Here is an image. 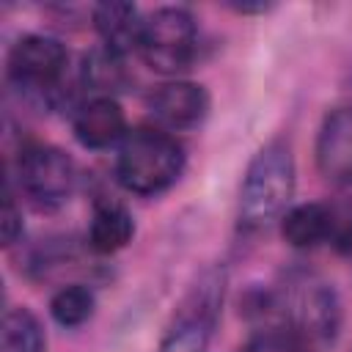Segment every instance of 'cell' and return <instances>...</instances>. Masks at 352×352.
Segmentation results:
<instances>
[{
	"instance_id": "obj_1",
	"label": "cell",
	"mask_w": 352,
	"mask_h": 352,
	"mask_svg": "<svg viewBox=\"0 0 352 352\" xmlns=\"http://www.w3.org/2000/svg\"><path fill=\"white\" fill-rule=\"evenodd\" d=\"M297 187V168L289 143L272 140L250 160L239 190V226L245 231H261L289 212Z\"/></svg>"
},
{
	"instance_id": "obj_2",
	"label": "cell",
	"mask_w": 352,
	"mask_h": 352,
	"mask_svg": "<svg viewBox=\"0 0 352 352\" xmlns=\"http://www.w3.org/2000/svg\"><path fill=\"white\" fill-rule=\"evenodd\" d=\"M184 146L165 129H135L116 157V182L135 195H160L184 170Z\"/></svg>"
},
{
	"instance_id": "obj_3",
	"label": "cell",
	"mask_w": 352,
	"mask_h": 352,
	"mask_svg": "<svg viewBox=\"0 0 352 352\" xmlns=\"http://www.w3.org/2000/svg\"><path fill=\"white\" fill-rule=\"evenodd\" d=\"M226 292V272L206 270L176 308L173 324L160 341L157 352H209V341L220 316Z\"/></svg>"
},
{
	"instance_id": "obj_4",
	"label": "cell",
	"mask_w": 352,
	"mask_h": 352,
	"mask_svg": "<svg viewBox=\"0 0 352 352\" xmlns=\"http://www.w3.org/2000/svg\"><path fill=\"white\" fill-rule=\"evenodd\" d=\"M198 50V28L187 8L162 6L143 16L138 52L148 69L160 74H179L190 69Z\"/></svg>"
},
{
	"instance_id": "obj_5",
	"label": "cell",
	"mask_w": 352,
	"mask_h": 352,
	"mask_svg": "<svg viewBox=\"0 0 352 352\" xmlns=\"http://www.w3.org/2000/svg\"><path fill=\"white\" fill-rule=\"evenodd\" d=\"M16 176L22 192L38 209H58L63 206L77 184V165L74 160L50 143H30L22 148L16 162Z\"/></svg>"
},
{
	"instance_id": "obj_6",
	"label": "cell",
	"mask_w": 352,
	"mask_h": 352,
	"mask_svg": "<svg viewBox=\"0 0 352 352\" xmlns=\"http://www.w3.org/2000/svg\"><path fill=\"white\" fill-rule=\"evenodd\" d=\"M283 314L300 341L305 338L314 344H330L341 330L338 294L327 280L316 275H305L286 289Z\"/></svg>"
},
{
	"instance_id": "obj_7",
	"label": "cell",
	"mask_w": 352,
	"mask_h": 352,
	"mask_svg": "<svg viewBox=\"0 0 352 352\" xmlns=\"http://www.w3.org/2000/svg\"><path fill=\"white\" fill-rule=\"evenodd\" d=\"M69 63L66 47L44 33H25L8 52V77L16 88L33 94H55Z\"/></svg>"
},
{
	"instance_id": "obj_8",
	"label": "cell",
	"mask_w": 352,
	"mask_h": 352,
	"mask_svg": "<svg viewBox=\"0 0 352 352\" xmlns=\"http://www.w3.org/2000/svg\"><path fill=\"white\" fill-rule=\"evenodd\" d=\"M209 107H212L209 91L201 82H190V80L165 82L148 96V110L154 121L160 124V129L168 132L198 129L206 121Z\"/></svg>"
},
{
	"instance_id": "obj_9",
	"label": "cell",
	"mask_w": 352,
	"mask_h": 352,
	"mask_svg": "<svg viewBox=\"0 0 352 352\" xmlns=\"http://www.w3.org/2000/svg\"><path fill=\"white\" fill-rule=\"evenodd\" d=\"M319 173L336 187H352V104L324 116L316 138Z\"/></svg>"
},
{
	"instance_id": "obj_10",
	"label": "cell",
	"mask_w": 352,
	"mask_h": 352,
	"mask_svg": "<svg viewBox=\"0 0 352 352\" xmlns=\"http://www.w3.org/2000/svg\"><path fill=\"white\" fill-rule=\"evenodd\" d=\"M72 129H74V138L80 140V146L94 148V151L124 143V138L129 135L124 107L118 104L116 96H91V99H85L74 110Z\"/></svg>"
},
{
	"instance_id": "obj_11",
	"label": "cell",
	"mask_w": 352,
	"mask_h": 352,
	"mask_svg": "<svg viewBox=\"0 0 352 352\" xmlns=\"http://www.w3.org/2000/svg\"><path fill=\"white\" fill-rule=\"evenodd\" d=\"M91 22L102 38V47L118 52L126 58V52L138 50L140 44V30H143V16L138 6L124 3V0H107L91 8Z\"/></svg>"
},
{
	"instance_id": "obj_12",
	"label": "cell",
	"mask_w": 352,
	"mask_h": 352,
	"mask_svg": "<svg viewBox=\"0 0 352 352\" xmlns=\"http://www.w3.org/2000/svg\"><path fill=\"white\" fill-rule=\"evenodd\" d=\"M135 236V220L126 206L116 201H102L94 206L88 223V248L99 256H113L124 250Z\"/></svg>"
},
{
	"instance_id": "obj_13",
	"label": "cell",
	"mask_w": 352,
	"mask_h": 352,
	"mask_svg": "<svg viewBox=\"0 0 352 352\" xmlns=\"http://www.w3.org/2000/svg\"><path fill=\"white\" fill-rule=\"evenodd\" d=\"M330 228H333V212L327 204H297L289 206V212L280 217V234L297 250H308L322 242H330Z\"/></svg>"
},
{
	"instance_id": "obj_14",
	"label": "cell",
	"mask_w": 352,
	"mask_h": 352,
	"mask_svg": "<svg viewBox=\"0 0 352 352\" xmlns=\"http://www.w3.org/2000/svg\"><path fill=\"white\" fill-rule=\"evenodd\" d=\"M80 80L94 96H116L129 82L126 60H124V55H118L107 47H94L91 52L82 55Z\"/></svg>"
},
{
	"instance_id": "obj_15",
	"label": "cell",
	"mask_w": 352,
	"mask_h": 352,
	"mask_svg": "<svg viewBox=\"0 0 352 352\" xmlns=\"http://www.w3.org/2000/svg\"><path fill=\"white\" fill-rule=\"evenodd\" d=\"M47 338L38 316L30 308H11L3 316L0 352H44Z\"/></svg>"
},
{
	"instance_id": "obj_16",
	"label": "cell",
	"mask_w": 352,
	"mask_h": 352,
	"mask_svg": "<svg viewBox=\"0 0 352 352\" xmlns=\"http://www.w3.org/2000/svg\"><path fill=\"white\" fill-rule=\"evenodd\" d=\"M96 311V294L85 283H69L50 297V316L60 327H82Z\"/></svg>"
},
{
	"instance_id": "obj_17",
	"label": "cell",
	"mask_w": 352,
	"mask_h": 352,
	"mask_svg": "<svg viewBox=\"0 0 352 352\" xmlns=\"http://www.w3.org/2000/svg\"><path fill=\"white\" fill-rule=\"evenodd\" d=\"M239 352H300V336L286 327H267L250 336Z\"/></svg>"
},
{
	"instance_id": "obj_18",
	"label": "cell",
	"mask_w": 352,
	"mask_h": 352,
	"mask_svg": "<svg viewBox=\"0 0 352 352\" xmlns=\"http://www.w3.org/2000/svg\"><path fill=\"white\" fill-rule=\"evenodd\" d=\"M330 212H333L330 245L341 253H352V206H330Z\"/></svg>"
},
{
	"instance_id": "obj_19",
	"label": "cell",
	"mask_w": 352,
	"mask_h": 352,
	"mask_svg": "<svg viewBox=\"0 0 352 352\" xmlns=\"http://www.w3.org/2000/svg\"><path fill=\"white\" fill-rule=\"evenodd\" d=\"M22 239V212L14 201L11 192H6V201H3V245L11 248Z\"/></svg>"
},
{
	"instance_id": "obj_20",
	"label": "cell",
	"mask_w": 352,
	"mask_h": 352,
	"mask_svg": "<svg viewBox=\"0 0 352 352\" xmlns=\"http://www.w3.org/2000/svg\"><path fill=\"white\" fill-rule=\"evenodd\" d=\"M231 8L239 11V14H264V11H270L272 6H270V3H231Z\"/></svg>"
}]
</instances>
